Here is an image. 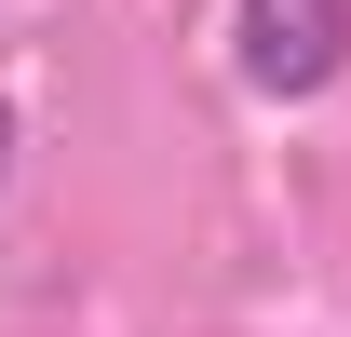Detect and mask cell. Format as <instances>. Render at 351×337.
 I'll use <instances>...</instances> for the list:
<instances>
[{
    "label": "cell",
    "instance_id": "6da1fadb",
    "mask_svg": "<svg viewBox=\"0 0 351 337\" xmlns=\"http://www.w3.org/2000/svg\"><path fill=\"white\" fill-rule=\"evenodd\" d=\"M230 68L257 95H324L351 68V0H230Z\"/></svg>",
    "mask_w": 351,
    "mask_h": 337
},
{
    "label": "cell",
    "instance_id": "7a4b0ae2",
    "mask_svg": "<svg viewBox=\"0 0 351 337\" xmlns=\"http://www.w3.org/2000/svg\"><path fill=\"white\" fill-rule=\"evenodd\" d=\"M0 175H14V108H0Z\"/></svg>",
    "mask_w": 351,
    "mask_h": 337
}]
</instances>
